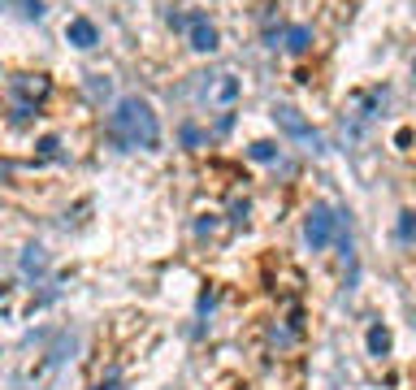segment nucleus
<instances>
[{
    "instance_id": "nucleus-11",
    "label": "nucleus",
    "mask_w": 416,
    "mask_h": 390,
    "mask_svg": "<svg viewBox=\"0 0 416 390\" xmlns=\"http://www.w3.org/2000/svg\"><path fill=\"white\" fill-rule=\"evenodd\" d=\"M274 156H278L274 143H252V160H274Z\"/></svg>"
},
{
    "instance_id": "nucleus-4",
    "label": "nucleus",
    "mask_w": 416,
    "mask_h": 390,
    "mask_svg": "<svg viewBox=\"0 0 416 390\" xmlns=\"http://www.w3.org/2000/svg\"><path fill=\"white\" fill-rule=\"evenodd\" d=\"M66 39H70L74 48H95V44H100V30H95L87 18H74V22L66 26Z\"/></svg>"
},
{
    "instance_id": "nucleus-3",
    "label": "nucleus",
    "mask_w": 416,
    "mask_h": 390,
    "mask_svg": "<svg viewBox=\"0 0 416 390\" xmlns=\"http://www.w3.org/2000/svg\"><path fill=\"white\" fill-rule=\"evenodd\" d=\"M187 30H191V48H196V53H213L217 48V30L208 26V18H187Z\"/></svg>"
},
{
    "instance_id": "nucleus-6",
    "label": "nucleus",
    "mask_w": 416,
    "mask_h": 390,
    "mask_svg": "<svg viewBox=\"0 0 416 390\" xmlns=\"http://www.w3.org/2000/svg\"><path fill=\"white\" fill-rule=\"evenodd\" d=\"M278 122H282L286 130H291V135H299V139H308V143H316V135H312V126L303 122V118H299L295 109H278Z\"/></svg>"
},
{
    "instance_id": "nucleus-8",
    "label": "nucleus",
    "mask_w": 416,
    "mask_h": 390,
    "mask_svg": "<svg viewBox=\"0 0 416 390\" xmlns=\"http://www.w3.org/2000/svg\"><path fill=\"white\" fill-rule=\"evenodd\" d=\"M308 39H312L308 26H291L286 30V48H291V53H308Z\"/></svg>"
},
{
    "instance_id": "nucleus-2",
    "label": "nucleus",
    "mask_w": 416,
    "mask_h": 390,
    "mask_svg": "<svg viewBox=\"0 0 416 390\" xmlns=\"http://www.w3.org/2000/svg\"><path fill=\"white\" fill-rule=\"evenodd\" d=\"M339 221H343V217L334 213L330 204H316L312 213H308V221H303V239H308V248H312V252H321L325 243L334 239V230H339Z\"/></svg>"
},
{
    "instance_id": "nucleus-9",
    "label": "nucleus",
    "mask_w": 416,
    "mask_h": 390,
    "mask_svg": "<svg viewBox=\"0 0 416 390\" xmlns=\"http://www.w3.org/2000/svg\"><path fill=\"white\" fill-rule=\"evenodd\" d=\"M369 351L373 355H386L390 351V334L381 330V325H373V330H369Z\"/></svg>"
},
{
    "instance_id": "nucleus-7",
    "label": "nucleus",
    "mask_w": 416,
    "mask_h": 390,
    "mask_svg": "<svg viewBox=\"0 0 416 390\" xmlns=\"http://www.w3.org/2000/svg\"><path fill=\"white\" fill-rule=\"evenodd\" d=\"M44 265H48L44 248H26V252H22V273H26V278H35V273H44Z\"/></svg>"
},
{
    "instance_id": "nucleus-5",
    "label": "nucleus",
    "mask_w": 416,
    "mask_h": 390,
    "mask_svg": "<svg viewBox=\"0 0 416 390\" xmlns=\"http://www.w3.org/2000/svg\"><path fill=\"white\" fill-rule=\"evenodd\" d=\"M9 91L13 95H35V100H39V95L48 91V83L39 74H18V78H9Z\"/></svg>"
},
{
    "instance_id": "nucleus-12",
    "label": "nucleus",
    "mask_w": 416,
    "mask_h": 390,
    "mask_svg": "<svg viewBox=\"0 0 416 390\" xmlns=\"http://www.w3.org/2000/svg\"><path fill=\"white\" fill-rule=\"evenodd\" d=\"M182 139L191 143V148H196V143H200V130H196V126H182Z\"/></svg>"
},
{
    "instance_id": "nucleus-1",
    "label": "nucleus",
    "mask_w": 416,
    "mask_h": 390,
    "mask_svg": "<svg viewBox=\"0 0 416 390\" xmlns=\"http://www.w3.org/2000/svg\"><path fill=\"white\" fill-rule=\"evenodd\" d=\"M108 139L117 148H156L161 139V126H156V113L143 95H122L108 113Z\"/></svg>"
},
{
    "instance_id": "nucleus-10",
    "label": "nucleus",
    "mask_w": 416,
    "mask_h": 390,
    "mask_svg": "<svg viewBox=\"0 0 416 390\" xmlns=\"http://www.w3.org/2000/svg\"><path fill=\"white\" fill-rule=\"evenodd\" d=\"M399 234H404L408 243L416 239V213H404V217H399Z\"/></svg>"
}]
</instances>
